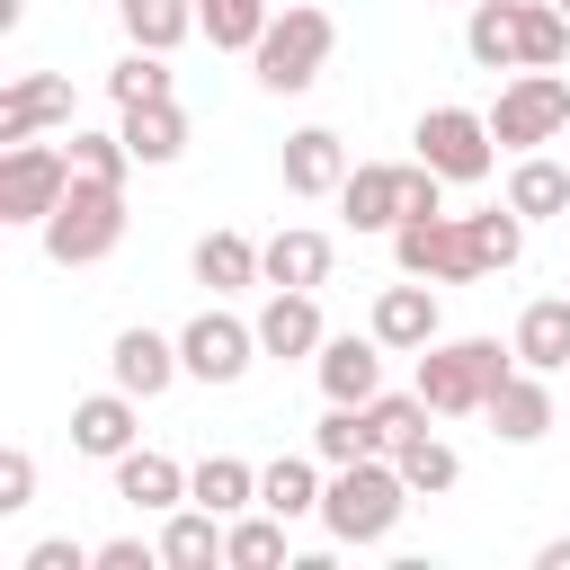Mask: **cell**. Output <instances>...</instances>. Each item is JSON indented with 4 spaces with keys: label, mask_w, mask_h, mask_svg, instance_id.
Wrapping results in <instances>:
<instances>
[{
    "label": "cell",
    "mask_w": 570,
    "mask_h": 570,
    "mask_svg": "<svg viewBox=\"0 0 570 570\" xmlns=\"http://www.w3.org/2000/svg\"><path fill=\"white\" fill-rule=\"evenodd\" d=\"M534 561H543V570H570V534H561V543H543Z\"/></svg>",
    "instance_id": "42"
},
{
    "label": "cell",
    "mask_w": 570,
    "mask_h": 570,
    "mask_svg": "<svg viewBox=\"0 0 570 570\" xmlns=\"http://www.w3.org/2000/svg\"><path fill=\"white\" fill-rule=\"evenodd\" d=\"M98 570H160V543L142 552L134 534H116V543H98Z\"/></svg>",
    "instance_id": "41"
},
{
    "label": "cell",
    "mask_w": 570,
    "mask_h": 570,
    "mask_svg": "<svg viewBox=\"0 0 570 570\" xmlns=\"http://www.w3.org/2000/svg\"><path fill=\"white\" fill-rule=\"evenodd\" d=\"M481 419H490V436L534 445V436L552 428V392H543V374H534V365H525V374H508V383L490 392V410H481Z\"/></svg>",
    "instance_id": "15"
},
{
    "label": "cell",
    "mask_w": 570,
    "mask_h": 570,
    "mask_svg": "<svg viewBox=\"0 0 570 570\" xmlns=\"http://www.w3.org/2000/svg\"><path fill=\"white\" fill-rule=\"evenodd\" d=\"M463 45H472L481 71H517V0H481L463 18Z\"/></svg>",
    "instance_id": "31"
},
{
    "label": "cell",
    "mask_w": 570,
    "mask_h": 570,
    "mask_svg": "<svg viewBox=\"0 0 570 570\" xmlns=\"http://www.w3.org/2000/svg\"><path fill=\"white\" fill-rule=\"evenodd\" d=\"M71 445H80V454H98V463L134 454V392L116 383V392H89V401H71Z\"/></svg>",
    "instance_id": "14"
},
{
    "label": "cell",
    "mask_w": 570,
    "mask_h": 570,
    "mask_svg": "<svg viewBox=\"0 0 570 570\" xmlns=\"http://www.w3.org/2000/svg\"><path fill=\"white\" fill-rule=\"evenodd\" d=\"M116 18H125V36L151 45V53H169V45L196 36V0H116Z\"/></svg>",
    "instance_id": "29"
},
{
    "label": "cell",
    "mask_w": 570,
    "mask_h": 570,
    "mask_svg": "<svg viewBox=\"0 0 570 570\" xmlns=\"http://www.w3.org/2000/svg\"><path fill=\"white\" fill-rule=\"evenodd\" d=\"M392 463H401V481H410V490H428V499L463 481V454H454L445 436H428V428H419V436H401V445H392Z\"/></svg>",
    "instance_id": "30"
},
{
    "label": "cell",
    "mask_w": 570,
    "mask_h": 570,
    "mask_svg": "<svg viewBox=\"0 0 570 570\" xmlns=\"http://www.w3.org/2000/svg\"><path fill=\"white\" fill-rule=\"evenodd\" d=\"M187 499H196V508H214V517H240V508L258 499V472H249L240 454H205V463L187 472Z\"/></svg>",
    "instance_id": "26"
},
{
    "label": "cell",
    "mask_w": 570,
    "mask_h": 570,
    "mask_svg": "<svg viewBox=\"0 0 570 570\" xmlns=\"http://www.w3.org/2000/svg\"><path fill=\"white\" fill-rule=\"evenodd\" d=\"M321 392L330 401H374L383 392V338H321Z\"/></svg>",
    "instance_id": "17"
},
{
    "label": "cell",
    "mask_w": 570,
    "mask_h": 570,
    "mask_svg": "<svg viewBox=\"0 0 570 570\" xmlns=\"http://www.w3.org/2000/svg\"><path fill=\"white\" fill-rule=\"evenodd\" d=\"M258 267H267V285H294V294H312V285H330V232H276L267 249H258Z\"/></svg>",
    "instance_id": "19"
},
{
    "label": "cell",
    "mask_w": 570,
    "mask_h": 570,
    "mask_svg": "<svg viewBox=\"0 0 570 570\" xmlns=\"http://www.w3.org/2000/svg\"><path fill=\"white\" fill-rule=\"evenodd\" d=\"M410 169H419V160H365V169H347V187H338L347 223H356V232H392V223L410 214Z\"/></svg>",
    "instance_id": "10"
},
{
    "label": "cell",
    "mask_w": 570,
    "mask_h": 570,
    "mask_svg": "<svg viewBox=\"0 0 570 570\" xmlns=\"http://www.w3.org/2000/svg\"><path fill=\"white\" fill-rule=\"evenodd\" d=\"M508 205H517L525 223H543V214H570V169H561V160H534V151H525V160L508 169Z\"/></svg>",
    "instance_id": "27"
},
{
    "label": "cell",
    "mask_w": 570,
    "mask_h": 570,
    "mask_svg": "<svg viewBox=\"0 0 570 570\" xmlns=\"http://www.w3.org/2000/svg\"><path fill=\"white\" fill-rule=\"evenodd\" d=\"M258 508H276V517H312V508H321V472H312L303 454H276V463L258 472Z\"/></svg>",
    "instance_id": "32"
},
{
    "label": "cell",
    "mask_w": 570,
    "mask_h": 570,
    "mask_svg": "<svg viewBox=\"0 0 570 570\" xmlns=\"http://www.w3.org/2000/svg\"><path fill=\"white\" fill-rule=\"evenodd\" d=\"M107 98H116V107H151V98H169V62H160L151 45H134V53L107 71Z\"/></svg>",
    "instance_id": "35"
},
{
    "label": "cell",
    "mask_w": 570,
    "mask_h": 570,
    "mask_svg": "<svg viewBox=\"0 0 570 570\" xmlns=\"http://www.w3.org/2000/svg\"><path fill=\"white\" fill-rule=\"evenodd\" d=\"M249 356H258V321L196 312V321L178 330V365H187L196 383H240V374H249Z\"/></svg>",
    "instance_id": "9"
},
{
    "label": "cell",
    "mask_w": 570,
    "mask_h": 570,
    "mask_svg": "<svg viewBox=\"0 0 570 570\" xmlns=\"http://www.w3.org/2000/svg\"><path fill=\"white\" fill-rule=\"evenodd\" d=\"M125 151H134L142 169H169V160L187 151V116H178V98H151V107H125Z\"/></svg>",
    "instance_id": "21"
},
{
    "label": "cell",
    "mask_w": 570,
    "mask_h": 570,
    "mask_svg": "<svg viewBox=\"0 0 570 570\" xmlns=\"http://www.w3.org/2000/svg\"><path fill=\"white\" fill-rule=\"evenodd\" d=\"M223 561V534H214V508H169V525H160V570H214Z\"/></svg>",
    "instance_id": "23"
},
{
    "label": "cell",
    "mask_w": 570,
    "mask_h": 570,
    "mask_svg": "<svg viewBox=\"0 0 570 570\" xmlns=\"http://www.w3.org/2000/svg\"><path fill=\"white\" fill-rule=\"evenodd\" d=\"M561 53H570L561 0H517V71H552Z\"/></svg>",
    "instance_id": "24"
},
{
    "label": "cell",
    "mask_w": 570,
    "mask_h": 570,
    "mask_svg": "<svg viewBox=\"0 0 570 570\" xmlns=\"http://www.w3.org/2000/svg\"><path fill=\"white\" fill-rule=\"evenodd\" d=\"M267 267H258V240H240V232H205L196 240V285H214V294H240V285H258Z\"/></svg>",
    "instance_id": "25"
},
{
    "label": "cell",
    "mask_w": 570,
    "mask_h": 570,
    "mask_svg": "<svg viewBox=\"0 0 570 570\" xmlns=\"http://www.w3.org/2000/svg\"><path fill=\"white\" fill-rule=\"evenodd\" d=\"M71 187V151L53 142H9L0 151V223H45Z\"/></svg>",
    "instance_id": "8"
},
{
    "label": "cell",
    "mask_w": 570,
    "mask_h": 570,
    "mask_svg": "<svg viewBox=\"0 0 570 570\" xmlns=\"http://www.w3.org/2000/svg\"><path fill=\"white\" fill-rule=\"evenodd\" d=\"M410 499H419V490L401 481V463H392V454H365V463H338V481L321 490V525H330L338 543H383Z\"/></svg>",
    "instance_id": "2"
},
{
    "label": "cell",
    "mask_w": 570,
    "mask_h": 570,
    "mask_svg": "<svg viewBox=\"0 0 570 570\" xmlns=\"http://www.w3.org/2000/svg\"><path fill=\"white\" fill-rule=\"evenodd\" d=\"M321 303L312 294H294V285H276L267 294V312H258V356H321Z\"/></svg>",
    "instance_id": "13"
},
{
    "label": "cell",
    "mask_w": 570,
    "mask_h": 570,
    "mask_svg": "<svg viewBox=\"0 0 570 570\" xmlns=\"http://www.w3.org/2000/svg\"><path fill=\"white\" fill-rule=\"evenodd\" d=\"M330 45H338L330 9L294 0V9H285V18H267V36L249 45V62H258V89H276V98L312 89V80H321V62H330Z\"/></svg>",
    "instance_id": "4"
},
{
    "label": "cell",
    "mask_w": 570,
    "mask_h": 570,
    "mask_svg": "<svg viewBox=\"0 0 570 570\" xmlns=\"http://www.w3.org/2000/svg\"><path fill=\"white\" fill-rule=\"evenodd\" d=\"M490 134H499L508 151H534V142L570 134V80H561V71H517V80L499 89V107H490Z\"/></svg>",
    "instance_id": "6"
},
{
    "label": "cell",
    "mask_w": 570,
    "mask_h": 570,
    "mask_svg": "<svg viewBox=\"0 0 570 570\" xmlns=\"http://www.w3.org/2000/svg\"><path fill=\"white\" fill-rule=\"evenodd\" d=\"M285 187H294V196H338V187H347V142H338L330 125L285 134Z\"/></svg>",
    "instance_id": "12"
},
{
    "label": "cell",
    "mask_w": 570,
    "mask_h": 570,
    "mask_svg": "<svg viewBox=\"0 0 570 570\" xmlns=\"http://www.w3.org/2000/svg\"><path fill=\"white\" fill-rule=\"evenodd\" d=\"M223 561L232 570H276L285 561V517L267 508V517H232L223 525Z\"/></svg>",
    "instance_id": "33"
},
{
    "label": "cell",
    "mask_w": 570,
    "mask_h": 570,
    "mask_svg": "<svg viewBox=\"0 0 570 570\" xmlns=\"http://www.w3.org/2000/svg\"><path fill=\"white\" fill-rule=\"evenodd\" d=\"M107 365H116V383H125L134 401H151V392H169V374H187V365H178V338H160V330H125Z\"/></svg>",
    "instance_id": "16"
},
{
    "label": "cell",
    "mask_w": 570,
    "mask_h": 570,
    "mask_svg": "<svg viewBox=\"0 0 570 570\" xmlns=\"http://www.w3.org/2000/svg\"><path fill=\"white\" fill-rule=\"evenodd\" d=\"M374 338L383 347H428L436 338V294L410 276V285H383L374 294Z\"/></svg>",
    "instance_id": "20"
},
{
    "label": "cell",
    "mask_w": 570,
    "mask_h": 570,
    "mask_svg": "<svg viewBox=\"0 0 570 570\" xmlns=\"http://www.w3.org/2000/svg\"><path fill=\"white\" fill-rule=\"evenodd\" d=\"M419 160H428L445 187H472V178H490L499 134H490V116H472V107H428V116H419Z\"/></svg>",
    "instance_id": "7"
},
{
    "label": "cell",
    "mask_w": 570,
    "mask_h": 570,
    "mask_svg": "<svg viewBox=\"0 0 570 570\" xmlns=\"http://www.w3.org/2000/svg\"><path fill=\"white\" fill-rule=\"evenodd\" d=\"M312 454L338 472V463H365V454H383L374 445V419H365V401H330V419L312 428Z\"/></svg>",
    "instance_id": "28"
},
{
    "label": "cell",
    "mask_w": 570,
    "mask_h": 570,
    "mask_svg": "<svg viewBox=\"0 0 570 570\" xmlns=\"http://www.w3.org/2000/svg\"><path fill=\"white\" fill-rule=\"evenodd\" d=\"M125 169H134L125 134H71V178H107V187H125Z\"/></svg>",
    "instance_id": "37"
},
{
    "label": "cell",
    "mask_w": 570,
    "mask_h": 570,
    "mask_svg": "<svg viewBox=\"0 0 570 570\" xmlns=\"http://www.w3.org/2000/svg\"><path fill=\"white\" fill-rule=\"evenodd\" d=\"M116 240H125V187H107V178H71L62 205L45 214V258H53V267H98Z\"/></svg>",
    "instance_id": "3"
},
{
    "label": "cell",
    "mask_w": 570,
    "mask_h": 570,
    "mask_svg": "<svg viewBox=\"0 0 570 570\" xmlns=\"http://www.w3.org/2000/svg\"><path fill=\"white\" fill-rule=\"evenodd\" d=\"M365 419H374V445L392 454L401 436H419V428H428V401H419V392H374V401H365Z\"/></svg>",
    "instance_id": "38"
},
{
    "label": "cell",
    "mask_w": 570,
    "mask_h": 570,
    "mask_svg": "<svg viewBox=\"0 0 570 570\" xmlns=\"http://www.w3.org/2000/svg\"><path fill=\"white\" fill-rule=\"evenodd\" d=\"M36 125H71V80H62V71H27V80H9V98H0V151L27 142Z\"/></svg>",
    "instance_id": "11"
},
{
    "label": "cell",
    "mask_w": 570,
    "mask_h": 570,
    "mask_svg": "<svg viewBox=\"0 0 570 570\" xmlns=\"http://www.w3.org/2000/svg\"><path fill=\"white\" fill-rule=\"evenodd\" d=\"M463 232H472V249H481V276H490V267H517V249H525V214H517V205L463 214Z\"/></svg>",
    "instance_id": "36"
},
{
    "label": "cell",
    "mask_w": 570,
    "mask_h": 570,
    "mask_svg": "<svg viewBox=\"0 0 570 570\" xmlns=\"http://www.w3.org/2000/svg\"><path fill=\"white\" fill-rule=\"evenodd\" d=\"M392 258H401V276H428V285H472L481 276V249H472L463 214H410V223H392Z\"/></svg>",
    "instance_id": "5"
},
{
    "label": "cell",
    "mask_w": 570,
    "mask_h": 570,
    "mask_svg": "<svg viewBox=\"0 0 570 570\" xmlns=\"http://www.w3.org/2000/svg\"><path fill=\"white\" fill-rule=\"evenodd\" d=\"M508 356H517V338H508V347H499V338H428V347H419V401H428L436 419L490 410V392L517 374Z\"/></svg>",
    "instance_id": "1"
},
{
    "label": "cell",
    "mask_w": 570,
    "mask_h": 570,
    "mask_svg": "<svg viewBox=\"0 0 570 570\" xmlns=\"http://www.w3.org/2000/svg\"><path fill=\"white\" fill-rule=\"evenodd\" d=\"M517 365H534V374L570 365V294H543L517 312Z\"/></svg>",
    "instance_id": "18"
},
{
    "label": "cell",
    "mask_w": 570,
    "mask_h": 570,
    "mask_svg": "<svg viewBox=\"0 0 570 570\" xmlns=\"http://www.w3.org/2000/svg\"><path fill=\"white\" fill-rule=\"evenodd\" d=\"M196 27L214 36V53H249L267 36V0H196Z\"/></svg>",
    "instance_id": "34"
},
{
    "label": "cell",
    "mask_w": 570,
    "mask_h": 570,
    "mask_svg": "<svg viewBox=\"0 0 570 570\" xmlns=\"http://www.w3.org/2000/svg\"><path fill=\"white\" fill-rule=\"evenodd\" d=\"M27 499H36V454L9 445V454H0V517H18Z\"/></svg>",
    "instance_id": "39"
},
{
    "label": "cell",
    "mask_w": 570,
    "mask_h": 570,
    "mask_svg": "<svg viewBox=\"0 0 570 570\" xmlns=\"http://www.w3.org/2000/svg\"><path fill=\"white\" fill-rule=\"evenodd\" d=\"M116 499H125V508H178V499H187V472H178L169 454L134 445V454H116Z\"/></svg>",
    "instance_id": "22"
},
{
    "label": "cell",
    "mask_w": 570,
    "mask_h": 570,
    "mask_svg": "<svg viewBox=\"0 0 570 570\" xmlns=\"http://www.w3.org/2000/svg\"><path fill=\"white\" fill-rule=\"evenodd\" d=\"M561 18H570V0H561Z\"/></svg>",
    "instance_id": "43"
},
{
    "label": "cell",
    "mask_w": 570,
    "mask_h": 570,
    "mask_svg": "<svg viewBox=\"0 0 570 570\" xmlns=\"http://www.w3.org/2000/svg\"><path fill=\"white\" fill-rule=\"evenodd\" d=\"M18 570H98V552H80V543H62V534H53V543H36Z\"/></svg>",
    "instance_id": "40"
}]
</instances>
